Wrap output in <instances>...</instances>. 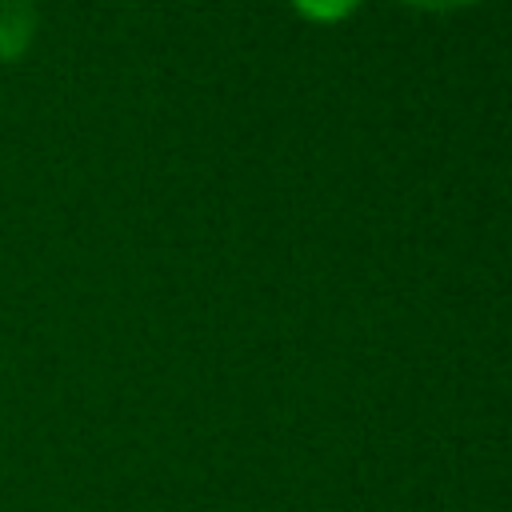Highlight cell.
Wrapping results in <instances>:
<instances>
[{
  "mask_svg": "<svg viewBox=\"0 0 512 512\" xmlns=\"http://www.w3.org/2000/svg\"><path fill=\"white\" fill-rule=\"evenodd\" d=\"M36 28L32 0H0V60H12L28 48Z\"/></svg>",
  "mask_w": 512,
  "mask_h": 512,
  "instance_id": "cell-1",
  "label": "cell"
},
{
  "mask_svg": "<svg viewBox=\"0 0 512 512\" xmlns=\"http://www.w3.org/2000/svg\"><path fill=\"white\" fill-rule=\"evenodd\" d=\"M304 16H312V20H336V16H344V12H352L360 0H292Z\"/></svg>",
  "mask_w": 512,
  "mask_h": 512,
  "instance_id": "cell-2",
  "label": "cell"
},
{
  "mask_svg": "<svg viewBox=\"0 0 512 512\" xmlns=\"http://www.w3.org/2000/svg\"><path fill=\"white\" fill-rule=\"evenodd\" d=\"M404 4L432 8V12H448V8H468V4H476V0H404Z\"/></svg>",
  "mask_w": 512,
  "mask_h": 512,
  "instance_id": "cell-3",
  "label": "cell"
}]
</instances>
